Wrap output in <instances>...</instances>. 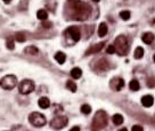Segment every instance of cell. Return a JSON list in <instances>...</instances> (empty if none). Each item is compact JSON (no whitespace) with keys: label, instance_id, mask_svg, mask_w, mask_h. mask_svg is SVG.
Instances as JSON below:
<instances>
[{"label":"cell","instance_id":"1","mask_svg":"<svg viewBox=\"0 0 155 131\" xmlns=\"http://www.w3.org/2000/svg\"><path fill=\"white\" fill-rule=\"evenodd\" d=\"M67 5L73 18L77 21L87 19L92 12L91 7L80 0H69Z\"/></svg>","mask_w":155,"mask_h":131},{"label":"cell","instance_id":"2","mask_svg":"<svg viewBox=\"0 0 155 131\" xmlns=\"http://www.w3.org/2000/svg\"><path fill=\"white\" fill-rule=\"evenodd\" d=\"M108 124L107 114L104 110L98 111L92 119V127L94 130H99L104 128Z\"/></svg>","mask_w":155,"mask_h":131},{"label":"cell","instance_id":"3","mask_svg":"<svg viewBox=\"0 0 155 131\" xmlns=\"http://www.w3.org/2000/svg\"><path fill=\"white\" fill-rule=\"evenodd\" d=\"M115 52L120 56H124L128 50V42L127 38L124 35H120L116 37L114 42Z\"/></svg>","mask_w":155,"mask_h":131},{"label":"cell","instance_id":"4","mask_svg":"<svg viewBox=\"0 0 155 131\" xmlns=\"http://www.w3.org/2000/svg\"><path fill=\"white\" fill-rule=\"evenodd\" d=\"M28 120L31 124L36 127L44 126L47 123L45 117L37 112H31L28 117Z\"/></svg>","mask_w":155,"mask_h":131},{"label":"cell","instance_id":"5","mask_svg":"<svg viewBox=\"0 0 155 131\" xmlns=\"http://www.w3.org/2000/svg\"><path fill=\"white\" fill-rule=\"evenodd\" d=\"M17 84V78L14 75H7L3 76L0 80V86L6 90H11Z\"/></svg>","mask_w":155,"mask_h":131},{"label":"cell","instance_id":"6","mask_svg":"<svg viewBox=\"0 0 155 131\" xmlns=\"http://www.w3.org/2000/svg\"><path fill=\"white\" fill-rule=\"evenodd\" d=\"M19 93L22 95H28L35 90V82L30 79H24L19 83L18 87Z\"/></svg>","mask_w":155,"mask_h":131},{"label":"cell","instance_id":"7","mask_svg":"<svg viewBox=\"0 0 155 131\" xmlns=\"http://www.w3.org/2000/svg\"><path fill=\"white\" fill-rule=\"evenodd\" d=\"M68 122V118L66 116H59L54 118L51 121L50 125L53 129L59 130L66 126Z\"/></svg>","mask_w":155,"mask_h":131},{"label":"cell","instance_id":"8","mask_svg":"<svg viewBox=\"0 0 155 131\" xmlns=\"http://www.w3.org/2000/svg\"><path fill=\"white\" fill-rule=\"evenodd\" d=\"M67 31L74 41L76 42L80 41L81 37V33L80 29L78 27L75 25H72L68 28Z\"/></svg>","mask_w":155,"mask_h":131},{"label":"cell","instance_id":"9","mask_svg":"<svg viewBox=\"0 0 155 131\" xmlns=\"http://www.w3.org/2000/svg\"><path fill=\"white\" fill-rule=\"evenodd\" d=\"M125 86V82L121 78H115L110 82V87L116 91H120Z\"/></svg>","mask_w":155,"mask_h":131},{"label":"cell","instance_id":"10","mask_svg":"<svg viewBox=\"0 0 155 131\" xmlns=\"http://www.w3.org/2000/svg\"><path fill=\"white\" fill-rule=\"evenodd\" d=\"M105 46L104 42H100L98 43L95 44L94 45L92 46L86 51V54L87 55L95 54L100 52L101 50L104 48Z\"/></svg>","mask_w":155,"mask_h":131},{"label":"cell","instance_id":"11","mask_svg":"<svg viewBox=\"0 0 155 131\" xmlns=\"http://www.w3.org/2000/svg\"><path fill=\"white\" fill-rule=\"evenodd\" d=\"M141 103L144 107L149 108L154 103V98L152 96L149 95L144 96L142 98Z\"/></svg>","mask_w":155,"mask_h":131},{"label":"cell","instance_id":"12","mask_svg":"<svg viewBox=\"0 0 155 131\" xmlns=\"http://www.w3.org/2000/svg\"><path fill=\"white\" fill-rule=\"evenodd\" d=\"M155 35L150 32H146L142 36V41L146 44L150 45L152 43L155 39Z\"/></svg>","mask_w":155,"mask_h":131},{"label":"cell","instance_id":"13","mask_svg":"<svg viewBox=\"0 0 155 131\" xmlns=\"http://www.w3.org/2000/svg\"><path fill=\"white\" fill-rule=\"evenodd\" d=\"M51 102L48 97H42L39 98L38 101V105L41 109H46L49 108Z\"/></svg>","mask_w":155,"mask_h":131},{"label":"cell","instance_id":"14","mask_svg":"<svg viewBox=\"0 0 155 131\" xmlns=\"http://www.w3.org/2000/svg\"><path fill=\"white\" fill-rule=\"evenodd\" d=\"M107 32V27L104 22L100 23L98 27V35L100 37H104Z\"/></svg>","mask_w":155,"mask_h":131},{"label":"cell","instance_id":"15","mask_svg":"<svg viewBox=\"0 0 155 131\" xmlns=\"http://www.w3.org/2000/svg\"><path fill=\"white\" fill-rule=\"evenodd\" d=\"M54 58L58 63L62 65L66 61V56L63 52H59L55 54Z\"/></svg>","mask_w":155,"mask_h":131},{"label":"cell","instance_id":"16","mask_svg":"<svg viewBox=\"0 0 155 131\" xmlns=\"http://www.w3.org/2000/svg\"><path fill=\"white\" fill-rule=\"evenodd\" d=\"M70 75L75 79H79L82 75V71L79 67H75L71 70Z\"/></svg>","mask_w":155,"mask_h":131},{"label":"cell","instance_id":"17","mask_svg":"<svg viewBox=\"0 0 155 131\" xmlns=\"http://www.w3.org/2000/svg\"><path fill=\"white\" fill-rule=\"evenodd\" d=\"M24 52L25 54L34 56L38 53L39 50L36 46H30L25 48Z\"/></svg>","mask_w":155,"mask_h":131},{"label":"cell","instance_id":"18","mask_svg":"<svg viewBox=\"0 0 155 131\" xmlns=\"http://www.w3.org/2000/svg\"><path fill=\"white\" fill-rule=\"evenodd\" d=\"M96 67L98 69L101 71L106 70L108 67V62L105 59H101L98 61Z\"/></svg>","mask_w":155,"mask_h":131},{"label":"cell","instance_id":"19","mask_svg":"<svg viewBox=\"0 0 155 131\" xmlns=\"http://www.w3.org/2000/svg\"><path fill=\"white\" fill-rule=\"evenodd\" d=\"M113 122L114 124L117 126L121 125L124 121L123 116L120 114H115L112 118Z\"/></svg>","mask_w":155,"mask_h":131},{"label":"cell","instance_id":"20","mask_svg":"<svg viewBox=\"0 0 155 131\" xmlns=\"http://www.w3.org/2000/svg\"><path fill=\"white\" fill-rule=\"evenodd\" d=\"M144 54V51L143 48L139 46L135 50L134 52V57L135 58L139 59L142 58L143 57Z\"/></svg>","mask_w":155,"mask_h":131},{"label":"cell","instance_id":"21","mask_svg":"<svg viewBox=\"0 0 155 131\" xmlns=\"http://www.w3.org/2000/svg\"><path fill=\"white\" fill-rule=\"evenodd\" d=\"M6 47L9 50H12L15 48L14 38L12 36H9L7 38L6 42Z\"/></svg>","mask_w":155,"mask_h":131},{"label":"cell","instance_id":"22","mask_svg":"<svg viewBox=\"0 0 155 131\" xmlns=\"http://www.w3.org/2000/svg\"><path fill=\"white\" fill-rule=\"evenodd\" d=\"M48 17L47 12L44 9H40L37 12V17L39 20H45Z\"/></svg>","mask_w":155,"mask_h":131},{"label":"cell","instance_id":"23","mask_svg":"<svg viewBox=\"0 0 155 131\" xmlns=\"http://www.w3.org/2000/svg\"><path fill=\"white\" fill-rule=\"evenodd\" d=\"M67 88L72 93H75L77 90V85L73 81L69 80L66 82V84Z\"/></svg>","mask_w":155,"mask_h":131},{"label":"cell","instance_id":"24","mask_svg":"<svg viewBox=\"0 0 155 131\" xmlns=\"http://www.w3.org/2000/svg\"><path fill=\"white\" fill-rule=\"evenodd\" d=\"M129 88L133 91H137L140 89V84L136 80H133L129 84Z\"/></svg>","mask_w":155,"mask_h":131},{"label":"cell","instance_id":"25","mask_svg":"<svg viewBox=\"0 0 155 131\" xmlns=\"http://www.w3.org/2000/svg\"><path fill=\"white\" fill-rule=\"evenodd\" d=\"M81 112L85 115H88L91 112L92 108L90 105L87 104L83 105L81 107Z\"/></svg>","mask_w":155,"mask_h":131},{"label":"cell","instance_id":"26","mask_svg":"<svg viewBox=\"0 0 155 131\" xmlns=\"http://www.w3.org/2000/svg\"><path fill=\"white\" fill-rule=\"evenodd\" d=\"M119 16L122 20L127 21L130 19L131 17V13L130 11L128 10H123L120 12Z\"/></svg>","mask_w":155,"mask_h":131},{"label":"cell","instance_id":"27","mask_svg":"<svg viewBox=\"0 0 155 131\" xmlns=\"http://www.w3.org/2000/svg\"><path fill=\"white\" fill-rule=\"evenodd\" d=\"M16 40L19 43H23L26 40L25 35L22 32H17L15 35Z\"/></svg>","mask_w":155,"mask_h":131},{"label":"cell","instance_id":"28","mask_svg":"<svg viewBox=\"0 0 155 131\" xmlns=\"http://www.w3.org/2000/svg\"><path fill=\"white\" fill-rule=\"evenodd\" d=\"M147 85L149 88H154L155 87V78L151 77L147 81Z\"/></svg>","mask_w":155,"mask_h":131},{"label":"cell","instance_id":"29","mask_svg":"<svg viewBox=\"0 0 155 131\" xmlns=\"http://www.w3.org/2000/svg\"><path fill=\"white\" fill-rule=\"evenodd\" d=\"M107 52L108 54H113L115 52V48L114 46L110 45L107 49Z\"/></svg>","mask_w":155,"mask_h":131},{"label":"cell","instance_id":"30","mask_svg":"<svg viewBox=\"0 0 155 131\" xmlns=\"http://www.w3.org/2000/svg\"><path fill=\"white\" fill-rule=\"evenodd\" d=\"M132 130L133 131H143V128L141 126L136 125L133 127Z\"/></svg>","mask_w":155,"mask_h":131},{"label":"cell","instance_id":"31","mask_svg":"<svg viewBox=\"0 0 155 131\" xmlns=\"http://www.w3.org/2000/svg\"><path fill=\"white\" fill-rule=\"evenodd\" d=\"M42 25L45 28H49L51 27L52 25V24L51 22L45 21V22H43V23H42Z\"/></svg>","mask_w":155,"mask_h":131},{"label":"cell","instance_id":"32","mask_svg":"<svg viewBox=\"0 0 155 131\" xmlns=\"http://www.w3.org/2000/svg\"><path fill=\"white\" fill-rule=\"evenodd\" d=\"M70 130H73V131H80V127H72Z\"/></svg>","mask_w":155,"mask_h":131},{"label":"cell","instance_id":"33","mask_svg":"<svg viewBox=\"0 0 155 131\" xmlns=\"http://www.w3.org/2000/svg\"><path fill=\"white\" fill-rule=\"evenodd\" d=\"M3 1L4 2H6V3H8L10 2L11 0H3Z\"/></svg>","mask_w":155,"mask_h":131},{"label":"cell","instance_id":"34","mask_svg":"<svg viewBox=\"0 0 155 131\" xmlns=\"http://www.w3.org/2000/svg\"><path fill=\"white\" fill-rule=\"evenodd\" d=\"M92 1L95 2H98L100 1V0H92Z\"/></svg>","mask_w":155,"mask_h":131},{"label":"cell","instance_id":"35","mask_svg":"<svg viewBox=\"0 0 155 131\" xmlns=\"http://www.w3.org/2000/svg\"><path fill=\"white\" fill-rule=\"evenodd\" d=\"M153 59H154V62H155V54L154 55V57H153Z\"/></svg>","mask_w":155,"mask_h":131}]
</instances>
